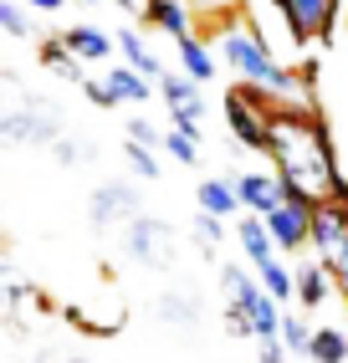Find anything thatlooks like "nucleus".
<instances>
[{"instance_id":"28","label":"nucleus","mask_w":348,"mask_h":363,"mask_svg":"<svg viewBox=\"0 0 348 363\" xmlns=\"http://www.w3.org/2000/svg\"><path fill=\"white\" fill-rule=\"evenodd\" d=\"M0 21H6V31H11V36H26V16H21L16 0H6V6H0Z\"/></svg>"},{"instance_id":"17","label":"nucleus","mask_w":348,"mask_h":363,"mask_svg":"<svg viewBox=\"0 0 348 363\" xmlns=\"http://www.w3.org/2000/svg\"><path fill=\"white\" fill-rule=\"evenodd\" d=\"M312 358H317V363H343V358H348V337L333 333V328H328V333H312Z\"/></svg>"},{"instance_id":"15","label":"nucleus","mask_w":348,"mask_h":363,"mask_svg":"<svg viewBox=\"0 0 348 363\" xmlns=\"http://www.w3.org/2000/svg\"><path fill=\"white\" fill-rule=\"evenodd\" d=\"M129 210H134V195H129V189H118V184L97 189V200H92V215H97V220H113V215H129Z\"/></svg>"},{"instance_id":"2","label":"nucleus","mask_w":348,"mask_h":363,"mask_svg":"<svg viewBox=\"0 0 348 363\" xmlns=\"http://www.w3.org/2000/svg\"><path fill=\"white\" fill-rule=\"evenodd\" d=\"M220 52H226V62L241 72L251 87H271V92H297V77L292 72H282L277 62H271L261 52L256 36H241V31H226V41H220Z\"/></svg>"},{"instance_id":"30","label":"nucleus","mask_w":348,"mask_h":363,"mask_svg":"<svg viewBox=\"0 0 348 363\" xmlns=\"http://www.w3.org/2000/svg\"><path fill=\"white\" fill-rule=\"evenodd\" d=\"M129 133H134V143H143V149H148V143H159V128H154V123H143V118H134Z\"/></svg>"},{"instance_id":"29","label":"nucleus","mask_w":348,"mask_h":363,"mask_svg":"<svg viewBox=\"0 0 348 363\" xmlns=\"http://www.w3.org/2000/svg\"><path fill=\"white\" fill-rule=\"evenodd\" d=\"M159 312H164L169 323H180V328L190 323V302H180V297H164V302H159Z\"/></svg>"},{"instance_id":"10","label":"nucleus","mask_w":348,"mask_h":363,"mask_svg":"<svg viewBox=\"0 0 348 363\" xmlns=\"http://www.w3.org/2000/svg\"><path fill=\"white\" fill-rule=\"evenodd\" d=\"M236 205H241V195H236L226 179H205V184H200V210H205V215H215V220H220V215H231Z\"/></svg>"},{"instance_id":"26","label":"nucleus","mask_w":348,"mask_h":363,"mask_svg":"<svg viewBox=\"0 0 348 363\" xmlns=\"http://www.w3.org/2000/svg\"><path fill=\"white\" fill-rule=\"evenodd\" d=\"M129 164L138 169V174H143V179H154V174H159V164H154V154H148V149H143V143H129Z\"/></svg>"},{"instance_id":"32","label":"nucleus","mask_w":348,"mask_h":363,"mask_svg":"<svg viewBox=\"0 0 348 363\" xmlns=\"http://www.w3.org/2000/svg\"><path fill=\"white\" fill-rule=\"evenodd\" d=\"M87 98H92V103H103V108H108V103H118L108 82H87Z\"/></svg>"},{"instance_id":"33","label":"nucleus","mask_w":348,"mask_h":363,"mask_svg":"<svg viewBox=\"0 0 348 363\" xmlns=\"http://www.w3.org/2000/svg\"><path fill=\"white\" fill-rule=\"evenodd\" d=\"M31 6H41V11H57V6H62V0H31Z\"/></svg>"},{"instance_id":"19","label":"nucleus","mask_w":348,"mask_h":363,"mask_svg":"<svg viewBox=\"0 0 348 363\" xmlns=\"http://www.w3.org/2000/svg\"><path fill=\"white\" fill-rule=\"evenodd\" d=\"M261 277H266V297H292V292H297V281L287 277V266H282V261L261 266Z\"/></svg>"},{"instance_id":"1","label":"nucleus","mask_w":348,"mask_h":363,"mask_svg":"<svg viewBox=\"0 0 348 363\" xmlns=\"http://www.w3.org/2000/svg\"><path fill=\"white\" fill-rule=\"evenodd\" d=\"M271 154H277L282 164V189L292 200H328L338 179H333V159H328V138H322V128L312 123V118L303 113H277L271 118Z\"/></svg>"},{"instance_id":"7","label":"nucleus","mask_w":348,"mask_h":363,"mask_svg":"<svg viewBox=\"0 0 348 363\" xmlns=\"http://www.w3.org/2000/svg\"><path fill=\"white\" fill-rule=\"evenodd\" d=\"M277 11L287 16V26L297 36H317L333 21V0H277Z\"/></svg>"},{"instance_id":"31","label":"nucleus","mask_w":348,"mask_h":363,"mask_svg":"<svg viewBox=\"0 0 348 363\" xmlns=\"http://www.w3.org/2000/svg\"><path fill=\"white\" fill-rule=\"evenodd\" d=\"M261 363H287V348L277 337H261Z\"/></svg>"},{"instance_id":"22","label":"nucleus","mask_w":348,"mask_h":363,"mask_svg":"<svg viewBox=\"0 0 348 363\" xmlns=\"http://www.w3.org/2000/svg\"><path fill=\"white\" fill-rule=\"evenodd\" d=\"M159 87H164V98H169L174 108H195V87H190L185 77H169V72H164Z\"/></svg>"},{"instance_id":"11","label":"nucleus","mask_w":348,"mask_h":363,"mask_svg":"<svg viewBox=\"0 0 348 363\" xmlns=\"http://www.w3.org/2000/svg\"><path fill=\"white\" fill-rule=\"evenodd\" d=\"M241 246H246V256H251L256 266H271L277 256H271V230H266V220H246L241 225Z\"/></svg>"},{"instance_id":"16","label":"nucleus","mask_w":348,"mask_h":363,"mask_svg":"<svg viewBox=\"0 0 348 363\" xmlns=\"http://www.w3.org/2000/svg\"><path fill=\"white\" fill-rule=\"evenodd\" d=\"M148 16H154L169 36H180V41L190 36V21H185V6H180V0H154V6H148Z\"/></svg>"},{"instance_id":"27","label":"nucleus","mask_w":348,"mask_h":363,"mask_svg":"<svg viewBox=\"0 0 348 363\" xmlns=\"http://www.w3.org/2000/svg\"><path fill=\"white\" fill-rule=\"evenodd\" d=\"M195 235H200V246L210 251L215 240H220V220H215V215H205V210H200V220H195Z\"/></svg>"},{"instance_id":"4","label":"nucleus","mask_w":348,"mask_h":363,"mask_svg":"<svg viewBox=\"0 0 348 363\" xmlns=\"http://www.w3.org/2000/svg\"><path fill=\"white\" fill-rule=\"evenodd\" d=\"M226 118H231V133L241 143H251V149H266L271 143V123H261L256 103H246V92H231L226 98Z\"/></svg>"},{"instance_id":"35","label":"nucleus","mask_w":348,"mask_h":363,"mask_svg":"<svg viewBox=\"0 0 348 363\" xmlns=\"http://www.w3.org/2000/svg\"><path fill=\"white\" fill-rule=\"evenodd\" d=\"M72 363H82V358H72Z\"/></svg>"},{"instance_id":"5","label":"nucleus","mask_w":348,"mask_h":363,"mask_svg":"<svg viewBox=\"0 0 348 363\" xmlns=\"http://www.w3.org/2000/svg\"><path fill=\"white\" fill-rule=\"evenodd\" d=\"M266 230H271V240H277V246H297V240H308L312 235V210L303 205V200H287L277 215H266Z\"/></svg>"},{"instance_id":"21","label":"nucleus","mask_w":348,"mask_h":363,"mask_svg":"<svg viewBox=\"0 0 348 363\" xmlns=\"http://www.w3.org/2000/svg\"><path fill=\"white\" fill-rule=\"evenodd\" d=\"M123 57H129V62H134L138 72H159V62L148 57V46H143V41H138L134 31H123ZM159 77H164V72H159Z\"/></svg>"},{"instance_id":"3","label":"nucleus","mask_w":348,"mask_h":363,"mask_svg":"<svg viewBox=\"0 0 348 363\" xmlns=\"http://www.w3.org/2000/svg\"><path fill=\"white\" fill-rule=\"evenodd\" d=\"M312 240H317L322 261L338 272V281H348V210H338V205L317 210L312 215Z\"/></svg>"},{"instance_id":"9","label":"nucleus","mask_w":348,"mask_h":363,"mask_svg":"<svg viewBox=\"0 0 348 363\" xmlns=\"http://www.w3.org/2000/svg\"><path fill=\"white\" fill-rule=\"evenodd\" d=\"M62 41H67V52L77 57V62H103V57L113 52V41L97 31V26H77V31H67Z\"/></svg>"},{"instance_id":"23","label":"nucleus","mask_w":348,"mask_h":363,"mask_svg":"<svg viewBox=\"0 0 348 363\" xmlns=\"http://www.w3.org/2000/svg\"><path fill=\"white\" fill-rule=\"evenodd\" d=\"M282 337H287V348H297V353H312V333L297 323V318H287L282 323Z\"/></svg>"},{"instance_id":"34","label":"nucleus","mask_w":348,"mask_h":363,"mask_svg":"<svg viewBox=\"0 0 348 363\" xmlns=\"http://www.w3.org/2000/svg\"><path fill=\"white\" fill-rule=\"evenodd\" d=\"M113 6H123V11H134V0H113Z\"/></svg>"},{"instance_id":"6","label":"nucleus","mask_w":348,"mask_h":363,"mask_svg":"<svg viewBox=\"0 0 348 363\" xmlns=\"http://www.w3.org/2000/svg\"><path fill=\"white\" fill-rule=\"evenodd\" d=\"M236 195H241V205H251L256 215H277L292 195L277 184V179H266V174H241L236 179Z\"/></svg>"},{"instance_id":"12","label":"nucleus","mask_w":348,"mask_h":363,"mask_svg":"<svg viewBox=\"0 0 348 363\" xmlns=\"http://www.w3.org/2000/svg\"><path fill=\"white\" fill-rule=\"evenodd\" d=\"M180 62H185V72H190V82H210V77H215V62H210V52H205L195 36L180 41Z\"/></svg>"},{"instance_id":"18","label":"nucleus","mask_w":348,"mask_h":363,"mask_svg":"<svg viewBox=\"0 0 348 363\" xmlns=\"http://www.w3.org/2000/svg\"><path fill=\"white\" fill-rule=\"evenodd\" d=\"M41 57H46V62H52V67L62 72V77H67V82H82V72H77V57H72V52H67V41H52V46H41Z\"/></svg>"},{"instance_id":"24","label":"nucleus","mask_w":348,"mask_h":363,"mask_svg":"<svg viewBox=\"0 0 348 363\" xmlns=\"http://www.w3.org/2000/svg\"><path fill=\"white\" fill-rule=\"evenodd\" d=\"M174 133L200 138V103H195V108H174Z\"/></svg>"},{"instance_id":"13","label":"nucleus","mask_w":348,"mask_h":363,"mask_svg":"<svg viewBox=\"0 0 348 363\" xmlns=\"http://www.w3.org/2000/svg\"><path fill=\"white\" fill-rule=\"evenodd\" d=\"M6 133H11V138H31V143H46V138H52L57 128L46 123L41 113H11V118H6Z\"/></svg>"},{"instance_id":"8","label":"nucleus","mask_w":348,"mask_h":363,"mask_svg":"<svg viewBox=\"0 0 348 363\" xmlns=\"http://www.w3.org/2000/svg\"><path fill=\"white\" fill-rule=\"evenodd\" d=\"M169 230L164 225H154V220H134V230H129V251L138 256V261H148V266H169V240H164Z\"/></svg>"},{"instance_id":"14","label":"nucleus","mask_w":348,"mask_h":363,"mask_svg":"<svg viewBox=\"0 0 348 363\" xmlns=\"http://www.w3.org/2000/svg\"><path fill=\"white\" fill-rule=\"evenodd\" d=\"M108 87H113V98H118V103H143V98H148V82L138 77L134 67H118V72H108Z\"/></svg>"},{"instance_id":"20","label":"nucleus","mask_w":348,"mask_h":363,"mask_svg":"<svg viewBox=\"0 0 348 363\" xmlns=\"http://www.w3.org/2000/svg\"><path fill=\"white\" fill-rule=\"evenodd\" d=\"M297 292H303V302H322V297H328V281H322V272H317V266H308V272H297Z\"/></svg>"},{"instance_id":"25","label":"nucleus","mask_w":348,"mask_h":363,"mask_svg":"<svg viewBox=\"0 0 348 363\" xmlns=\"http://www.w3.org/2000/svg\"><path fill=\"white\" fill-rule=\"evenodd\" d=\"M164 149L180 159V164H200V154H195V138H185V133H169V138H164Z\"/></svg>"}]
</instances>
